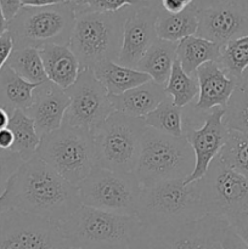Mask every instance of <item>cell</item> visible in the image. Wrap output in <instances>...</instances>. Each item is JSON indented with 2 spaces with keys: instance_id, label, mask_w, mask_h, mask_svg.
<instances>
[{
  "instance_id": "obj_39",
  "label": "cell",
  "mask_w": 248,
  "mask_h": 249,
  "mask_svg": "<svg viewBox=\"0 0 248 249\" xmlns=\"http://www.w3.org/2000/svg\"><path fill=\"white\" fill-rule=\"evenodd\" d=\"M65 0H21L22 7H44L61 4Z\"/></svg>"
},
{
  "instance_id": "obj_3",
  "label": "cell",
  "mask_w": 248,
  "mask_h": 249,
  "mask_svg": "<svg viewBox=\"0 0 248 249\" xmlns=\"http://www.w3.org/2000/svg\"><path fill=\"white\" fill-rule=\"evenodd\" d=\"M129 10L99 12L75 7V23L68 46L82 68L92 70L105 61L117 62Z\"/></svg>"
},
{
  "instance_id": "obj_5",
  "label": "cell",
  "mask_w": 248,
  "mask_h": 249,
  "mask_svg": "<svg viewBox=\"0 0 248 249\" xmlns=\"http://www.w3.org/2000/svg\"><path fill=\"white\" fill-rule=\"evenodd\" d=\"M199 181L169 180L141 187L136 218L143 225L189 223L206 216Z\"/></svg>"
},
{
  "instance_id": "obj_36",
  "label": "cell",
  "mask_w": 248,
  "mask_h": 249,
  "mask_svg": "<svg viewBox=\"0 0 248 249\" xmlns=\"http://www.w3.org/2000/svg\"><path fill=\"white\" fill-rule=\"evenodd\" d=\"M14 49V41H12L9 31H6L0 36V71L7 63V60Z\"/></svg>"
},
{
  "instance_id": "obj_27",
  "label": "cell",
  "mask_w": 248,
  "mask_h": 249,
  "mask_svg": "<svg viewBox=\"0 0 248 249\" xmlns=\"http://www.w3.org/2000/svg\"><path fill=\"white\" fill-rule=\"evenodd\" d=\"M184 108L175 106L168 96L152 112L143 117V121L146 126L159 133L172 136H184Z\"/></svg>"
},
{
  "instance_id": "obj_6",
  "label": "cell",
  "mask_w": 248,
  "mask_h": 249,
  "mask_svg": "<svg viewBox=\"0 0 248 249\" xmlns=\"http://www.w3.org/2000/svg\"><path fill=\"white\" fill-rule=\"evenodd\" d=\"M75 2L21 7L7 23L15 49L68 45L75 23Z\"/></svg>"
},
{
  "instance_id": "obj_1",
  "label": "cell",
  "mask_w": 248,
  "mask_h": 249,
  "mask_svg": "<svg viewBox=\"0 0 248 249\" xmlns=\"http://www.w3.org/2000/svg\"><path fill=\"white\" fill-rule=\"evenodd\" d=\"M7 187L15 209L58 225L82 206L78 186L61 177L38 153L21 165Z\"/></svg>"
},
{
  "instance_id": "obj_41",
  "label": "cell",
  "mask_w": 248,
  "mask_h": 249,
  "mask_svg": "<svg viewBox=\"0 0 248 249\" xmlns=\"http://www.w3.org/2000/svg\"><path fill=\"white\" fill-rule=\"evenodd\" d=\"M12 208H14V207H12L9 187L6 186V190L4 191V194L0 196V214L4 213V212H6V211H9V209H12Z\"/></svg>"
},
{
  "instance_id": "obj_22",
  "label": "cell",
  "mask_w": 248,
  "mask_h": 249,
  "mask_svg": "<svg viewBox=\"0 0 248 249\" xmlns=\"http://www.w3.org/2000/svg\"><path fill=\"white\" fill-rule=\"evenodd\" d=\"M95 77L106 88L108 95H119L152 80L150 75L135 68L125 67L113 61H105L92 68Z\"/></svg>"
},
{
  "instance_id": "obj_17",
  "label": "cell",
  "mask_w": 248,
  "mask_h": 249,
  "mask_svg": "<svg viewBox=\"0 0 248 249\" xmlns=\"http://www.w3.org/2000/svg\"><path fill=\"white\" fill-rule=\"evenodd\" d=\"M70 104L66 90L48 80L34 89L33 102L26 113L33 119L36 133L43 138L62 125Z\"/></svg>"
},
{
  "instance_id": "obj_47",
  "label": "cell",
  "mask_w": 248,
  "mask_h": 249,
  "mask_svg": "<svg viewBox=\"0 0 248 249\" xmlns=\"http://www.w3.org/2000/svg\"><path fill=\"white\" fill-rule=\"evenodd\" d=\"M60 249H70V248H67V247H66V246H63V247L60 248Z\"/></svg>"
},
{
  "instance_id": "obj_44",
  "label": "cell",
  "mask_w": 248,
  "mask_h": 249,
  "mask_svg": "<svg viewBox=\"0 0 248 249\" xmlns=\"http://www.w3.org/2000/svg\"><path fill=\"white\" fill-rule=\"evenodd\" d=\"M7 23H9V22H7L6 17H5L4 12H2L1 6H0V36L7 31Z\"/></svg>"
},
{
  "instance_id": "obj_10",
  "label": "cell",
  "mask_w": 248,
  "mask_h": 249,
  "mask_svg": "<svg viewBox=\"0 0 248 249\" xmlns=\"http://www.w3.org/2000/svg\"><path fill=\"white\" fill-rule=\"evenodd\" d=\"M228 224L214 216L189 223L141 225L130 249H221Z\"/></svg>"
},
{
  "instance_id": "obj_29",
  "label": "cell",
  "mask_w": 248,
  "mask_h": 249,
  "mask_svg": "<svg viewBox=\"0 0 248 249\" xmlns=\"http://www.w3.org/2000/svg\"><path fill=\"white\" fill-rule=\"evenodd\" d=\"M165 92L175 106L184 108L198 95L199 87L197 78L186 74L179 61L175 60L169 79L165 84Z\"/></svg>"
},
{
  "instance_id": "obj_43",
  "label": "cell",
  "mask_w": 248,
  "mask_h": 249,
  "mask_svg": "<svg viewBox=\"0 0 248 249\" xmlns=\"http://www.w3.org/2000/svg\"><path fill=\"white\" fill-rule=\"evenodd\" d=\"M9 121H10V114L7 113L4 108L0 107V130H1V129L7 128V125H9Z\"/></svg>"
},
{
  "instance_id": "obj_9",
  "label": "cell",
  "mask_w": 248,
  "mask_h": 249,
  "mask_svg": "<svg viewBox=\"0 0 248 249\" xmlns=\"http://www.w3.org/2000/svg\"><path fill=\"white\" fill-rule=\"evenodd\" d=\"M146 128L143 118L112 112L92 131L97 165L114 172H135L141 138Z\"/></svg>"
},
{
  "instance_id": "obj_4",
  "label": "cell",
  "mask_w": 248,
  "mask_h": 249,
  "mask_svg": "<svg viewBox=\"0 0 248 249\" xmlns=\"http://www.w3.org/2000/svg\"><path fill=\"white\" fill-rule=\"evenodd\" d=\"M195 164V153L185 136L167 135L147 126L141 138L134 173L143 187L169 180H186Z\"/></svg>"
},
{
  "instance_id": "obj_18",
  "label": "cell",
  "mask_w": 248,
  "mask_h": 249,
  "mask_svg": "<svg viewBox=\"0 0 248 249\" xmlns=\"http://www.w3.org/2000/svg\"><path fill=\"white\" fill-rule=\"evenodd\" d=\"M199 92L198 100L192 109L198 113H206L215 107L225 108L229 99L237 87V80L229 77L218 62H207L196 72Z\"/></svg>"
},
{
  "instance_id": "obj_40",
  "label": "cell",
  "mask_w": 248,
  "mask_h": 249,
  "mask_svg": "<svg viewBox=\"0 0 248 249\" xmlns=\"http://www.w3.org/2000/svg\"><path fill=\"white\" fill-rule=\"evenodd\" d=\"M12 143H14V135L10 131V129H1L0 130V148H2V150H11Z\"/></svg>"
},
{
  "instance_id": "obj_12",
  "label": "cell",
  "mask_w": 248,
  "mask_h": 249,
  "mask_svg": "<svg viewBox=\"0 0 248 249\" xmlns=\"http://www.w3.org/2000/svg\"><path fill=\"white\" fill-rule=\"evenodd\" d=\"M60 225L19 209L0 214V249H60Z\"/></svg>"
},
{
  "instance_id": "obj_13",
  "label": "cell",
  "mask_w": 248,
  "mask_h": 249,
  "mask_svg": "<svg viewBox=\"0 0 248 249\" xmlns=\"http://www.w3.org/2000/svg\"><path fill=\"white\" fill-rule=\"evenodd\" d=\"M66 90L71 100L63 123L94 131L113 112L108 92L91 68H82L77 80Z\"/></svg>"
},
{
  "instance_id": "obj_8",
  "label": "cell",
  "mask_w": 248,
  "mask_h": 249,
  "mask_svg": "<svg viewBox=\"0 0 248 249\" xmlns=\"http://www.w3.org/2000/svg\"><path fill=\"white\" fill-rule=\"evenodd\" d=\"M36 153L46 164L75 186L97 165L91 131L66 123L41 138Z\"/></svg>"
},
{
  "instance_id": "obj_33",
  "label": "cell",
  "mask_w": 248,
  "mask_h": 249,
  "mask_svg": "<svg viewBox=\"0 0 248 249\" xmlns=\"http://www.w3.org/2000/svg\"><path fill=\"white\" fill-rule=\"evenodd\" d=\"M158 0H77L80 9L99 12H116L124 7H141L157 4Z\"/></svg>"
},
{
  "instance_id": "obj_42",
  "label": "cell",
  "mask_w": 248,
  "mask_h": 249,
  "mask_svg": "<svg viewBox=\"0 0 248 249\" xmlns=\"http://www.w3.org/2000/svg\"><path fill=\"white\" fill-rule=\"evenodd\" d=\"M235 230V232L240 236L241 240L247 245L248 247V223L243 224V225L237 226V228H232Z\"/></svg>"
},
{
  "instance_id": "obj_48",
  "label": "cell",
  "mask_w": 248,
  "mask_h": 249,
  "mask_svg": "<svg viewBox=\"0 0 248 249\" xmlns=\"http://www.w3.org/2000/svg\"><path fill=\"white\" fill-rule=\"evenodd\" d=\"M158 1H159V0H158Z\"/></svg>"
},
{
  "instance_id": "obj_46",
  "label": "cell",
  "mask_w": 248,
  "mask_h": 249,
  "mask_svg": "<svg viewBox=\"0 0 248 249\" xmlns=\"http://www.w3.org/2000/svg\"><path fill=\"white\" fill-rule=\"evenodd\" d=\"M65 1H73V2H75V1H77V0H65Z\"/></svg>"
},
{
  "instance_id": "obj_35",
  "label": "cell",
  "mask_w": 248,
  "mask_h": 249,
  "mask_svg": "<svg viewBox=\"0 0 248 249\" xmlns=\"http://www.w3.org/2000/svg\"><path fill=\"white\" fill-rule=\"evenodd\" d=\"M221 249H248L247 245L240 238V236L235 232L231 226L224 230L223 236H221Z\"/></svg>"
},
{
  "instance_id": "obj_19",
  "label": "cell",
  "mask_w": 248,
  "mask_h": 249,
  "mask_svg": "<svg viewBox=\"0 0 248 249\" xmlns=\"http://www.w3.org/2000/svg\"><path fill=\"white\" fill-rule=\"evenodd\" d=\"M113 111L126 116L143 118L168 97L165 85L153 80L133 88L119 95H108Z\"/></svg>"
},
{
  "instance_id": "obj_31",
  "label": "cell",
  "mask_w": 248,
  "mask_h": 249,
  "mask_svg": "<svg viewBox=\"0 0 248 249\" xmlns=\"http://www.w3.org/2000/svg\"><path fill=\"white\" fill-rule=\"evenodd\" d=\"M218 156L226 165L248 179V133L229 130L228 140Z\"/></svg>"
},
{
  "instance_id": "obj_28",
  "label": "cell",
  "mask_w": 248,
  "mask_h": 249,
  "mask_svg": "<svg viewBox=\"0 0 248 249\" xmlns=\"http://www.w3.org/2000/svg\"><path fill=\"white\" fill-rule=\"evenodd\" d=\"M7 65L27 82L35 83V84L48 82V77H46L38 49H14L7 60Z\"/></svg>"
},
{
  "instance_id": "obj_38",
  "label": "cell",
  "mask_w": 248,
  "mask_h": 249,
  "mask_svg": "<svg viewBox=\"0 0 248 249\" xmlns=\"http://www.w3.org/2000/svg\"><path fill=\"white\" fill-rule=\"evenodd\" d=\"M0 6L9 22L19 11V9L22 7V2L21 0H0Z\"/></svg>"
},
{
  "instance_id": "obj_16",
  "label": "cell",
  "mask_w": 248,
  "mask_h": 249,
  "mask_svg": "<svg viewBox=\"0 0 248 249\" xmlns=\"http://www.w3.org/2000/svg\"><path fill=\"white\" fill-rule=\"evenodd\" d=\"M248 34V10L237 2H220L198 11L196 36L225 45Z\"/></svg>"
},
{
  "instance_id": "obj_25",
  "label": "cell",
  "mask_w": 248,
  "mask_h": 249,
  "mask_svg": "<svg viewBox=\"0 0 248 249\" xmlns=\"http://www.w3.org/2000/svg\"><path fill=\"white\" fill-rule=\"evenodd\" d=\"M221 46L207 39L191 36L177 43V60L186 74L195 75L202 65L207 62H218Z\"/></svg>"
},
{
  "instance_id": "obj_11",
  "label": "cell",
  "mask_w": 248,
  "mask_h": 249,
  "mask_svg": "<svg viewBox=\"0 0 248 249\" xmlns=\"http://www.w3.org/2000/svg\"><path fill=\"white\" fill-rule=\"evenodd\" d=\"M82 206L122 215L136 216L141 185L135 173H122L96 165L78 185Z\"/></svg>"
},
{
  "instance_id": "obj_26",
  "label": "cell",
  "mask_w": 248,
  "mask_h": 249,
  "mask_svg": "<svg viewBox=\"0 0 248 249\" xmlns=\"http://www.w3.org/2000/svg\"><path fill=\"white\" fill-rule=\"evenodd\" d=\"M7 128L14 135L11 151L18 153L24 162L34 157L40 145L41 138L36 133L33 119L24 111L16 109L10 114Z\"/></svg>"
},
{
  "instance_id": "obj_14",
  "label": "cell",
  "mask_w": 248,
  "mask_h": 249,
  "mask_svg": "<svg viewBox=\"0 0 248 249\" xmlns=\"http://www.w3.org/2000/svg\"><path fill=\"white\" fill-rule=\"evenodd\" d=\"M199 114L203 119V123L199 126L186 114L184 116V136L191 146L196 160L194 172L185 180L186 184L204 177L212 160L220 153L229 135V130L224 124L225 109L215 107Z\"/></svg>"
},
{
  "instance_id": "obj_2",
  "label": "cell",
  "mask_w": 248,
  "mask_h": 249,
  "mask_svg": "<svg viewBox=\"0 0 248 249\" xmlns=\"http://www.w3.org/2000/svg\"><path fill=\"white\" fill-rule=\"evenodd\" d=\"M141 225L136 216L80 206L60 230L70 249H130Z\"/></svg>"
},
{
  "instance_id": "obj_21",
  "label": "cell",
  "mask_w": 248,
  "mask_h": 249,
  "mask_svg": "<svg viewBox=\"0 0 248 249\" xmlns=\"http://www.w3.org/2000/svg\"><path fill=\"white\" fill-rule=\"evenodd\" d=\"M38 85L19 77L9 65L0 71V107L9 114L16 109L26 112L33 102V91Z\"/></svg>"
},
{
  "instance_id": "obj_24",
  "label": "cell",
  "mask_w": 248,
  "mask_h": 249,
  "mask_svg": "<svg viewBox=\"0 0 248 249\" xmlns=\"http://www.w3.org/2000/svg\"><path fill=\"white\" fill-rule=\"evenodd\" d=\"M198 11L199 9L194 4L177 14H169L159 7L156 23L157 36L163 40L179 43L184 38L196 36L198 28Z\"/></svg>"
},
{
  "instance_id": "obj_30",
  "label": "cell",
  "mask_w": 248,
  "mask_h": 249,
  "mask_svg": "<svg viewBox=\"0 0 248 249\" xmlns=\"http://www.w3.org/2000/svg\"><path fill=\"white\" fill-rule=\"evenodd\" d=\"M218 65L229 77L235 80L240 79L246 68H248V34L221 46Z\"/></svg>"
},
{
  "instance_id": "obj_7",
  "label": "cell",
  "mask_w": 248,
  "mask_h": 249,
  "mask_svg": "<svg viewBox=\"0 0 248 249\" xmlns=\"http://www.w3.org/2000/svg\"><path fill=\"white\" fill-rule=\"evenodd\" d=\"M198 181L207 215L231 228L248 223V179L245 175L216 156Z\"/></svg>"
},
{
  "instance_id": "obj_15",
  "label": "cell",
  "mask_w": 248,
  "mask_h": 249,
  "mask_svg": "<svg viewBox=\"0 0 248 249\" xmlns=\"http://www.w3.org/2000/svg\"><path fill=\"white\" fill-rule=\"evenodd\" d=\"M159 4L130 7L123 27V39L117 63L135 68L146 51L158 39L157 23Z\"/></svg>"
},
{
  "instance_id": "obj_20",
  "label": "cell",
  "mask_w": 248,
  "mask_h": 249,
  "mask_svg": "<svg viewBox=\"0 0 248 249\" xmlns=\"http://www.w3.org/2000/svg\"><path fill=\"white\" fill-rule=\"evenodd\" d=\"M49 82L67 89L77 80L82 66L68 45H46L39 49Z\"/></svg>"
},
{
  "instance_id": "obj_23",
  "label": "cell",
  "mask_w": 248,
  "mask_h": 249,
  "mask_svg": "<svg viewBox=\"0 0 248 249\" xmlns=\"http://www.w3.org/2000/svg\"><path fill=\"white\" fill-rule=\"evenodd\" d=\"M177 43L158 38L142 56L136 70L150 75L157 84L165 85L177 60Z\"/></svg>"
},
{
  "instance_id": "obj_32",
  "label": "cell",
  "mask_w": 248,
  "mask_h": 249,
  "mask_svg": "<svg viewBox=\"0 0 248 249\" xmlns=\"http://www.w3.org/2000/svg\"><path fill=\"white\" fill-rule=\"evenodd\" d=\"M224 109V124L228 130L248 133V89L237 85Z\"/></svg>"
},
{
  "instance_id": "obj_34",
  "label": "cell",
  "mask_w": 248,
  "mask_h": 249,
  "mask_svg": "<svg viewBox=\"0 0 248 249\" xmlns=\"http://www.w3.org/2000/svg\"><path fill=\"white\" fill-rule=\"evenodd\" d=\"M23 163L24 160L18 153L0 148V196L6 190L10 179L16 174Z\"/></svg>"
},
{
  "instance_id": "obj_45",
  "label": "cell",
  "mask_w": 248,
  "mask_h": 249,
  "mask_svg": "<svg viewBox=\"0 0 248 249\" xmlns=\"http://www.w3.org/2000/svg\"><path fill=\"white\" fill-rule=\"evenodd\" d=\"M238 87H242L248 89V68H246L245 72L242 73V75L240 77V79L237 80Z\"/></svg>"
},
{
  "instance_id": "obj_37",
  "label": "cell",
  "mask_w": 248,
  "mask_h": 249,
  "mask_svg": "<svg viewBox=\"0 0 248 249\" xmlns=\"http://www.w3.org/2000/svg\"><path fill=\"white\" fill-rule=\"evenodd\" d=\"M192 1L194 0H159L158 4H159L160 9L164 10L165 12L177 14V12L182 11L187 6H190L192 4Z\"/></svg>"
}]
</instances>
